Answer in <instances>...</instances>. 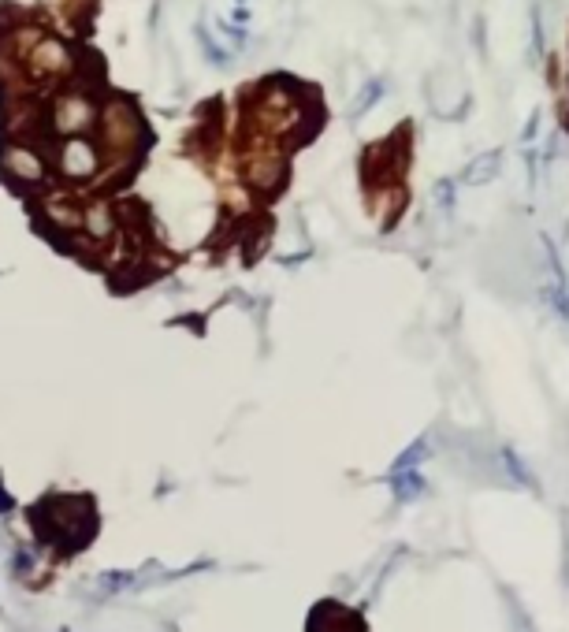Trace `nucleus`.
<instances>
[{
    "label": "nucleus",
    "instance_id": "obj_1",
    "mask_svg": "<svg viewBox=\"0 0 569 632\" xmlns=\"http://www.w3.org/2000/svg\"><path fill=\"white\" fill-rule=\"evenodd\" d=\"M0 175L15 186H45L49 160L23 138H8V142H0Z\"/></svg>",
    "mask_w": 569,
    "mask_h": 632
},
{
    "label": "nucleus",
    "instance_id": "obj_2",
    "mask_svg": "<svg viewBox=\"0 0 569 632\" xmlns=\"http://www.w3.org/2000/svg\"><path fill=\"white\" fill-rule=\"evenodd\" d=\"M49 131L56 134H86L97 127V105H93L90 93L82 90H64L53 97V108H49Z\"/></svg>",
    "mask_w": 569,
    "mask_h": 632
},
{
    "label": "nucleus",
    "instance_id": "obj_3",
    "mask_svg": "<svg viewBox=\"0 0 569 632\" xmlns=\"http://www.w3.org/2000/svg\"><path fill=\"white\" fill-rule=\"evenodd\" d=\"M53 168L67 183H86V179L101 172V153H97V145L86 134H67L64 142L56 145Z\"/></svg>",
    "mask_w": 569,
    "mask_h": 632
},
{
    "label": "nucleus",
    "instance_id": "obj_4",
    "mask_svg": "<svg viewBox=\"0 0 569 632\" xmlns=\"http://www.w3.org/2000/svg\"><path fill=\"white\" fill-rule=\"evenodd\" d=\"M97 127H101V142L108 145V149H134L138 145V138H142V116L134 112L131 101H123V97H116V101H108L101 112H97Z\"/></svg>",
    "mask_w": 569,
    "mask_h": 632
},
{
    "label": "nucleus",
    "instance_id": "obj_5",
    "mask_svg": "<svg viewBox=\"0 0 569 632\" xmlns=\"http://www.w3.org/2000/svg\"><path fill=\"white\" fill-rule=\"evenodd\" d=\"M23 60H27V71L38 82H45V79L53 82V79H60V75H67V71L75 67L71 49H67L60 38H49V34H41L27 53H23Z\"/></svg>",
    "mask_w": 569,
    "mask_h": 632
},
{
    "label": "nucleus",
    "instance_id": "obj_6",
    "mask_svg": "<svg viewBox=\"0 0 569 632\" xmlns=\"http://www.w3.org/2000/svg\"><path fill=\"white\" fill-rule=\"evenodd\" d=\"M246 179H250L253 190L261 194H276L283 179H287V160L279 153H257V157L246 164Z\"/></svg>",
    "mask_w": 569,
    "mask_h": 632
},
{
    "label": "nucleus",
    "instance_id": "obj_7",
    "mask_svg": "<svg viewBox=\"0 0 569 632\" xmlns=\"http://www.w3.org/2000/svg\"><path fill=\"white\" fill-rule=\"evenodd\" d=\"M309 632H365L354 610H343L339 603H320L309 618Z\"/></svg>",
    "mask_w": 569,
    "mask_h": 632
},
{
    "label": "nucleus",
    "instance_id": "obj_8",
    "mask_svg": "<svg viewBox=\"0 0 569 632\" xmlns=\"http://www.w3.org/2000/svg\"><path fill=\"white\" fill-rule=\"evenodd\" d=\"M499 172H503V149H484V153H477V157L465 164L462 175H458V183L488 186L499 179Z\"/></svg>",
    "mask_w": 569,
    "mask_h": 632
},
{
    "label": "nucleus",
    "instance_id": "obj_9",
    "mask_svg": "<svg viewBox=\"0 0 569 632\" xmlns=\"http://www.w3.org/2000/svg\"><path fill=\"white\" fill-rule=\"evenodd\" d=\"M82 231L90 235L93 246H105L108 238L116 235V216H112L105 201H93V205L82 209Z\"/></svg>",
    "mask_w": 569,
    "mask_h": 632
},
{
    "label": "nucleus",
    "instance_id": "obj_10",
    "mask_svg": "<svg viewBox=\"0 0 569 632\" xmlns=\"http://www.w3.org/2000/svg\"><path fill=\"white\" fill-rule=\"evenodd\" d=\"M41 216H45V220H49V227H53V231H60V235H75V231H82L79 205H71L67 198H49L45 205H41Z\"/></svg>",
    "mask_w": 569,
    "mask_h": 632
},
{
    "label": "nucleus",
    "instance_id": "obj_11",
    "mask_svg": "<svg viewBox=\"0 0 569 632\" xmlns=\"http://www.w3.org/2000/svg\"><path fill=\"white\" fill-rule=\"evenodd\" d=\"M380 97H384V82H380V79H369V82H365V86L358 90V97H354V105H350V119H361L372 105H376V101H380Z\"/></svg>",
    "mask_w": 569,
    "mask_h": 632
},
{
    "label": "nucleus",
    "instance_id": "obj_12",
    "mask_svg": "<svg viewBox=\"0 0 569 632\" xmlns=\"http://www.w3.org/2000/svg\"><path fill=\"white\" fill-rule=\"evenodd\" d=\"M421 491H424L421 476L413 473V469H398V473H395V495H398V499L410 502V499H417Z\"/></svg>",
    "mask_w": 569,
    "mask_h": 632
},
{
    "label": "nucleus",
    "instance_id": "obj_13",
    "mask_svg": "<svg viewBox=\"0 0 569 632\" xmlns=\"http://www.w3.org/2000/svg\"><path fill=\"white\" fill-rule=\"evenodd\" d=\"M529 23H532V38H529V60L532 64H540L543 60V12L540 4L529 12Z\"/></svg>",
    "mask_w": 569,
    "mask_h": 632
},
{
    "label": "nucleus",
    "instance_id": "obj_14",
    "mask_svg": "<svg viewBox=\"0 0 569 632\" xmlns=\"http://www.w3.org/2000/svg\"><path fill=\"white\" fill-rule=\"evenodd\" d=\"M454 190H458V183H454V179H439L436 190H432V201H436V205L447 212V216L454 212Z\"/></svg>",
    "mask_w": 569,
    "mask_h": 632
},
{
    "label": "nucleus",
    "instance_id": "obj_15",
    "mask_svg": "<svg viewBox=\"0 0 569 632\" xmlns=\"http://www.w3.org/2000/svg\"><path fill=\"white\" fill-rule=\"evenodd\" d=\"M503 461H506V469H510V476H514L517 484H529V488H536V480H532L529 465H521V458H517L514 450H503Z\"/></svg>",
    "mask_w": 569,
    "mask_h": 632
},
{
    "label": "nucleus",
    "instance_id": "obj_16",
    "mask_svg": "<svg viewBox=\"0 0 569 632\" xmlns=\"http://www.w3.org/2000/svg\"><path fill=\"white\" fill-rule=\"evenodd\" d=\"M424 454H428V443H424V439H417V443H413V447L395 461V473H398V469H417V461H421Z\"/></svg>",
    "mask_w": 569,
    "mask_h": 632
},
{
    "label": "nucleus",
    "instance_id": "obj_17",
    "mask_svg": "<svg viewBox=\"0 0 569 632\" xmlns=\"http://www.w3.org/2000/svg\"><path fill=\"white\" fill-rule=\"evenodd\" d=\"M506 606H510V625H514V632H536L532 629V621L525 618V610L517 606V599L510 592H506Z\"/></svg>",
    "mask_w": 569,
    "mask_h": 632
},
{
    "label": "nucleus",
    "instance_id": "obj_18",
    "mask_svg": "<svg viewBox=\"0 0 569 632\" xmlns=\"http://www.w3.org/2000/svg\"><path fill=\"white\" fill-rule=\"evenodd\" d=\"M566 580H569V514H566Z\"/></svg>",
    "mask_w": 569,
    "mask_h": 632
}]
</instances>
